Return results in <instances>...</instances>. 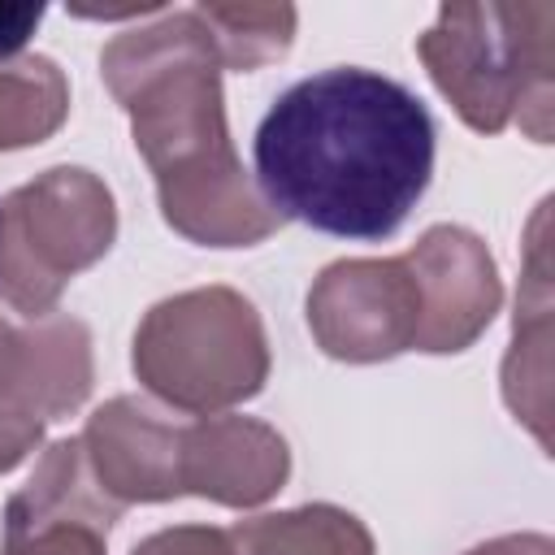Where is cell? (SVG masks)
Returning a JSON list of instances; mask_svg holds the SVG:
<instances>
[{"mask_svg":"<svg viewBox=\"0 0 555 555\" xmlns=\"http://www.w3.org/2000/svg\"><path fill=\"white\" fill-rule=\"evenodd\" d=\"M425 100L377 69L330 65L291 82L256 126V186L278 221L351 243L390 238L434 178Z\"/></svg>","mask_w":555,"mask_h":555,"instance_id":"cell-1","label":"cell"},{"mask_svg":"<svg viewBox=\"0 0 555 555\" xmlns=\"http://www.w3.org/2000/svg\"><path fill=\"white\" fill-rule=\"evenodd\" d=\"M225 533L234 555H373V533L334 503L238 520Z\"/></svg>","mask_w":555,"mask_h":555,"instance_id":"cell-11","label":"cell"},{"mask_svg":"<svg viewBox=\"0 0 555 555\" xmlns=\"http://www.w3.org/2000/svg\"><path fill=\"white\" fill-rule=\"evenodd\" d=\"M291 473L286 438L251 416H204L182 425V494L256 507Z\"/></svg>","mask_w":555,"mask_h":555,"instance_id":"cell-10","label":"cell"},{"mask_svg":"<svg viewBox=\"0 0 555 555\" xmlns=\"http://www.w3.org/2000/svg\"><path fill=\"white\" fill-rule=\"evenodd\" d=\"M69 113V82L52 56L0 65V152L43 143Z\"/></svg>","mask_w":555,"mask_h":555,"instance_id":"cell-12","label":"cell"},{"mask_svg":"<svg viewBox=\"0 0 555 555\" xmlns=\"http://www.w3.org/2000/svg\"><path fill=\"white\" fill-rule=\"evenodd\" d=\"M43 22V4H0V61L13 65L17 52L30 43V35Z\"/></svg>","mask_w":555,"mask_h":555,"instance_id":"cell-16","label":"cell"},{"mask_svg":"<svg viewBox=\"0 0 555 555\" xmlns=\"http://www.w3.org/2000/svg\"><path fill=\"white\" fill-rule=\"evenodd\" d=\"M134 373L178 412H221L260 395L269 377L264 325L230 286L182 291L143 317Z\"/></svg>","mask_w":555,"mask_h":555,"instance_id":"cell-4","label":"cell"},{"mask_svg":"<svg viewBox=\"0 0 555 555\" xmlns=\"http://www.w3.org/2000/svg\"><path fill=\"white\" fill-rule=\"evenodd\" d=\"M182 425L186 421H169L147 399L121 395L91 412L78 442L117 507L160 503L182 494Z\"/></svg>","mask_w":555,"mask_h":555,"instance_id":"cell-8","label":"cell"},{"mask_svg":"<svg viewBox=\"0 0 555 555\" xmlns=\"http://www.w3.org/2000/svg\"><path fill=\"white\" fill-rule=\"evenodd\" d=\"M425 291V334L421 351L447 356L464 351L499 312L503 286L486 243L464 225H434L408 251Z\"/></svg>","mask_w":555,"mask_h":555,"instance_id":"cell-9","label":"cell"},{"mask_svg":"<svg viewBox=\"0 0 555 555\" xmlns=\"http://www.w3.org/2000/svg\"><path fill=\"white\" fill-rule=\"evenodd\" d=\"M308 325L325 356L351 364L421 351L425 291L412 256L330 264L308 291Z\"/></svg>","mask_w":555,"mask_h":555,"instance_id":"cell-6","label":"cell"},{"mask_svg":"<svg viewBox=\"0 0 555 555\" xmlns=\"http://www.w3.org/2000/svg\"><path fill=\"white\" fill-rule=\"evenodd\" d=\"M464 555H551V538L546 533H512V538H494L481 542Z\"/></svg>","mask_w":555,"mask_h":555,"instance_id":"cell-17","label":"cell"},{"mask_svg":"<svg viewBox=\"0 0 555 555\" xmlns=\"http://www.w3.org/2000/svg\"><path fill=\"white\" fill-rule=\"evenodd\" d=\"M104 529L61 520V525H35L4 533L0 555H104Z\"/></svg>","mask_w":555,"mask_h":555,"instance_id":"cell-14","label":"cell"},{"mask_svg":"<svg viewBox=\"0 0 555 555\" xmlns=\"http://www.w3.org/2000/svg\"><path fill=\"white\" fill-rule=\"evenodd\" d=\"M130 555H234V546H230L225 529L178 525V529H160V533L143 538Z\"/></svg>","mask_w":555,"mask_h":555,"instance_id":"cell-15","label":"cell"},{"mask_svg":"<svg viewBox=\"0 0 555 555\" xmlns=\"http://www.w3.org/2000/svg\"><path fill=\"white\" fill-rule=\"evenodd\" d=\"M221 69L212 30L195 9L121 30L100 52V74L156 173L165 221L204 247H251L282 221L234 156Z\"/></svg>","mask_w":555,"mask_h":555,"instance_id":"cell-2","label":"cell"},{"mask_svg":"<svg viewBox=\"0 0 555 555\" xmlns=\"http://www.w3.org/2000/svg\"><path fill=\"white\" fill-rule=\"evenodd\" d=\"M555 4H442L416 39L438 91L477 134H499L520 113L533 143H551Z\"/></svg>","mask_w":555,"mask_h":555,"instance_id":"cell-3","label":"cell"},{"mask_svg":"<svg viewBox=\"0 0 555 555\" xmlns=\"http://www.w3.org/2000/svg\"><path fill=\"white\" fill-rule=\"evenodd\" d=\"M225 69H260L291 48L295 35V4H195Z\"/></svg>","mask_w":555,"mask_h":555,"instance_id":"cell-13","label":"cell"},{"mask_svg":"<svg viewBox=\"0 0 555 555\" xmlns=\"http://www.w3.org/2000/svg\"><path fill=\"white\" fill-rule=\"evenodd\" d=\"M91 390V334L74 317H39L30 330L0 321V473L17 468L48 421Z\"/></svg>","mask_w":555,"mask_h":555,"instance_id":"cell-7","label":"cell"},{"mask_svg":"<svg viewBox=\"0 0 555 555\" xmlns=\"http://www.w3.org/2000/svg\"><path fill=\"white\" fill-rule=\"evenodd\" d=\"M117 234L113 191L78 165H56L0 204V295L26 317H48L65 282L95 264Z\"/></svg>","mask_w":555,"mask_h":555,"instance_id":"cell-5","label":"cell"}]
</instances>
